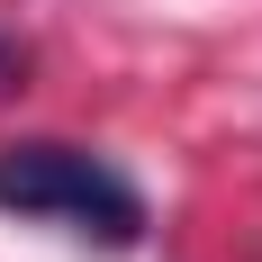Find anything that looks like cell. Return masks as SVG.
Wrapping results in <instances>:
<instances>
[{
    "mask_svg": "<svg viewBox=\"0 0 262 262\" xmlns=\"http://www.w3.org/2000/svg\"><path fill=\"white\" fill-rule=\"evenodd\" d=\"M0 208L36 217V226H73V235L100 244H145V190L118 172V163L81 154V145H54V136H27V145H0Z\"/></svg>",
    "mask_w": 262,
    "mask_h": 262,
    "instance_id": "1",
    "label": "cell"
},
{
    "mask_svg": "<svg viewBox=\"0 0 262 262\" xmlns=\"http://www.w3.org/2000/svg\"><path fill=\"white\" fill-rule=\"evenodd\" d=\"M9 73H18V46H9V36H0V81H9Z\"/></svg>",
    "mask_w": 262,
    "mask_h": 262,
    "instance_id": "2",
    "label": "cell"
}]
</instances>
